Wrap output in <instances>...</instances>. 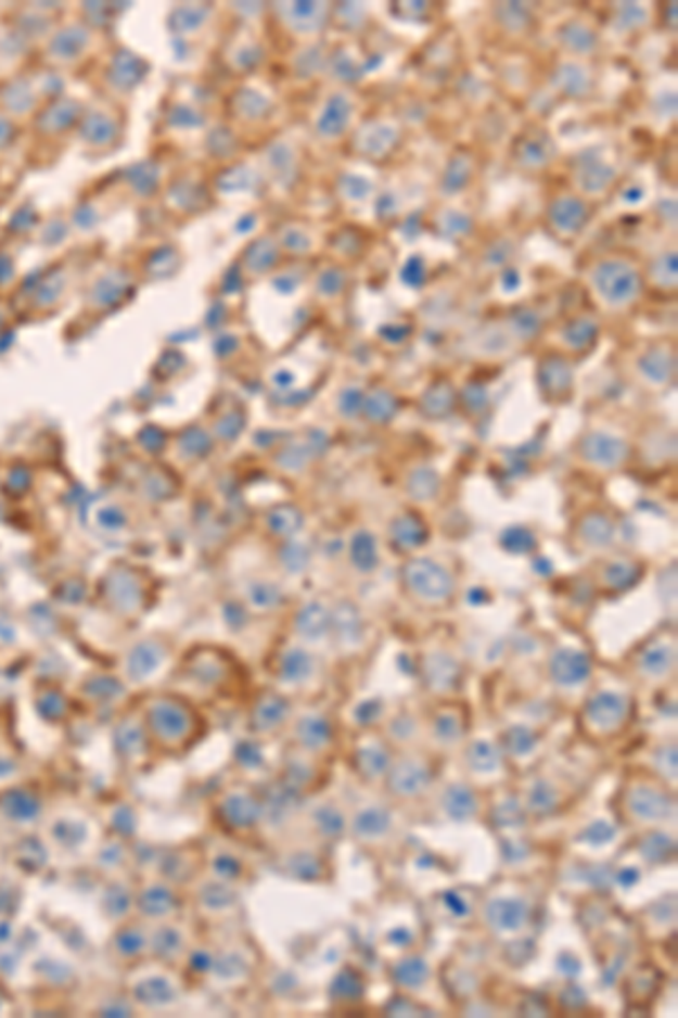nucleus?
Listing matches in <instances>:
<instances>
[{
  "label": "nucleus",
  "mask_w": 678,
  "mask_h": 1018,
  "mask_svg": "<svg viewBox=\"0 0 678 1018\" xmlns=\"http://www.w3.org/2000/svg\"><path fill=\"white\" fill-rule=\"evenodd\" d=\"M482 919L491 932L511 937L523 932L529 926L532 907L521 896H494L484 903Z\"/></svg>",
  "instance_id": "13"
},
{
  "label": "nucleus",
  "mask_w": 678,
  "mask_h": 1018,
  "mask_svg": "<svg viewBox=\"0 0 678 1018\" xmlns=\"http://www.w3.org/2000/svg\"><path fill=\"white\" fill-rule=\"evenodd\" d=\"M676 634L669 629L647 636L627 657L631 677L647 688H663L676 677Z\"/></svg>",
  "instance_id": "5"
},
{
  "label": "nucleus",
  "mask_w": 678,
  "mask_h": 1018,
  "mask_svg": "<svg viewBox=\"0 0 678 1018\" xmlns=\"http://www.w3.org/2000/svg\"><path fill=\"white\" fill-rule=\"evenodd\" d=\"M310 822H312L315 834L321 840H329V842L344 838V834L348 830V819L344 811L333 801L319 803V806L310 813Z\"/></svg>",
  "instance_id": "27"
},
{
  "label": "nucleus",
  "mask_w": 678,
  "mask_h": 1018,
  "mask_svg": "<svg viewBox=\"0 0 678 1018\" xmlns=\"http://www.w3.org/2000/svg\"><path fill=\"white\" fill-rule=\"evenodd\" d=\"M392 980L398 989L405 991V994H417V991H421L430 980L427 962L417 953L396 959L392 967Z\"/></svg>",
  "instance_id": "26"
},
{
  "label": "nucleus",
  "mask_w": 678,
  "mask_h": 1018,
  "mask_svg": "<svg viewBox=\"0 0 678 1018\" xmlns=\"http://www.w3.org/2000/svg\"><path fill=\"white\" fill-rule=\"evenodd\" d=\"M419 675L425 692L437 695V700H452L464 679V667L450 650L434 648L423 652Z\"/></svg>",
  "instance_id": "11"
},
{
  "label": "nucleus",
  "mask_w": 678,
  "mask_h": 1018,
  "mask_svg": "<svg viewBox=\"0 0 678 1018\" xmlns=\"http://www.w3.org/2000/svg\"><path fill=\"white\" fill-rule=\"evenodd\" d=\"M350 567L362 575H371L380 567V548L369 530H358L348 544Z\"/></svg>",
  "instance_id": "28"
},
{
  "label": "nucleus",
  "mask_w": 678,
  "mask_h": 1018,
  "mask_svg": "<svg viewBox=\"0 0 678 1018\" xmlns=\"http://www.w3.org/2000/svg\"><path fill=\"white\" fill-rule=\"evenodd\" d=\"M325 861L319 851L302 849V851H292L290 861H287V871L302 880H321L325 876Z\"/></svg>",
  "instance_id": "34"
},
{
  "label": "nucleus",
  "mask_w": 678,
  "mask_h": 1018,
  "mask_svg": "<svg viewBox=\"0 0 678 1018\" xmlns=\"http://www.w3.org/2000/svg\"><path fill=\"white\" fill-rule=\"evenodd\" d=\"M649 761L651 765L644 769L656 774L658 779L676 788V740L671 738V740H663L661 745H656L654 749H651Z\"/></svg>",
  "instance_id": "35"
},
{
  "label": "nucleus",
  "mask_w": 678,
  "mask_h": 1018,
  "mask_svg": "<svg viewBox=\"0 0 678 1018\" xmlns=\"http://www.w3.org/2000/svg\"><path fill=\"white\" fill-rule=\"evenodd\" d=\"M290 740L294 747L325 761L337 749V727L329 713L308 709L294 711L290 722Z\"/></svg>",
  "instance_id": "8"
},
{
  "label": "nucleus",
  "mask_w": 678,
  "mask_h": 1018,
  "mask_svg": "<svg viewBox=\"0 0 678 1018\" xmlns=\"http://www.w3.org/2000/svg\"><path fill=\"white\" fill-rule=\"evenodd\" d=\"M310 561V552L302 546L292 542H283V567L287 573H302Z\"/></svg>",
  "instance_id": "38"
},
{
  "label": "nucleus",
  "mask_w": 678,
  "mask_h": 1018,
  "mask_svg": "<svg viewBox=\"0 0 678 1018\" xmlns=\"http://www.w3.org/2000/svg\"><path fill=\"white\" fill-rule=\"evenodd\" d=\"M220 811L225 815L222 819L231 828L250 830L258 826V822L263 819V801L247 790H233L231 794L225 797Z\"/></svg>",
  "instance_id": "22"
},
{
  "label": "nucleus",
  "mask_w": 678,
  "mask_h": 1018,
  "mask_svg": "<svg viewBox=\"0 0 678 1018\" xmlns=\"http://www.w3.org/2000/svg\"><path fill=\"white\" fill-rule=\"evenodd\" d=\"M400 596L423 611H444L457 598V575L430 555H410L398 569Z\"/></svg>",
  "instance_id": "3"
},
{
  "label": "nucleus",
  "mask_w": 678,
  "mask_h": 1018,
  "mask_svg": "<svg viewBox=\"0 0 678 1018\" xmlns=\"http://www.w3.org/2000/svg\"><path fill=\"white\" fill-rule=\"evenodd\" d=\"M638 720V702L629 690L594 688L577 711V734L590 745H611L627 736Z\"/></svg>",
  "instance_id": "2"
},
{
  "label": "nucleus",
  "mask_w": 678,
  "mask_h": 1018,
  "mask_svg": "<svg viewBox=\"0 0 678 1018\" xmlns=\"http://www.w3.org/2000/svg\"><path fill=\"white\" fill-rule=\"evenodd\" d=\"M538 742H540V734L527 725H515L500 736V745L504 749L509 763L519 759H529L538 749Z\"/></svg>",
  "instance_id": "29"
},
{
  "label": "nucleus",
  "mask_w": 678,
  "mask_h": 1018,
  "mask_svg": "<svg viewBox=\"0 0 678 1018\" xmlns=\"http://www.w3.org/2000/svg\"><path fill=\"white\" fill-rule=\"evenodd\" d=\"M267 527L269 534H274L279 542H292L296 539V534L304 530V512L292 505L271 509L267 517Z\"/></svg>",
  "instance_id": "32"
},
{
  "label": "nucleus",
  "mask_w": 678,
  "mask_h": 1018,
  "mask_svg": "<svg viewBox=\"0 0 678 1018\" xmlns=\"http://www.w3.org/2000/svg\"><path fill=\"white\" fill-rule=\"evenodd\" d=\"M615 813L631 828H658L676 817V790L644 767L629 769L615 794Z\"/></svg>",
  "instance_id": "1"
},
{
  "label": "nucleus",
  "mask_w": 678,
  "mask_h": 1018,
  "mask_svg": "<svg viewBox=\"0 0 678 1018\" xmlns=\"http://www.w3.org/2000/svg\"><path fill=\"white\" fill-rule=\"evenodd\" d=\"M615 521L604 512H586L575 525V544L581 552H609L615 544Z\"/></svg>",
  "instance_id": "20"
},
{
  "label": "nucleus",
  "mask_w": 678,
  "mask_h": 1018,
  "mask_svg": "<svg viewBox=\"0 0 678 1018\" xmlns=\"http://www.w3.org/2000/svg\"><path fill=\"white\" fill-rule=\"evenodd\" d=\"M294 700L283 690H263L252 707V731L277 736L285 731L294 715Z\"/></svg>",
  "instance_id": "14"
},
{
  "label": "nucleus",
  "mask_w": 678,
  "mask_h": 1018,
  "mask_svg": "<svg viewBox=\"0 0 678 1018\" xmlns=\"http://www.w3.org/2000/svg\"><path fill=\"white\" fill-rule=\"evenodd\" d=\"M350 836L362 847H378L394 834V813L385 803H367L348 819Z\"/></svg>",
  "instance_id": "17"
},
{
  "label": "nucleus",
  "mask_w": 678,
  "mask_h": 1018,
  "mask_svg": "<svg viewBox=\"0 0 678 1018\" xmlns=\"http://www.w3.org/2000/svg\"><path fill=\"white\" fill-rule=\"evenodd\" d=\"M439 767L434 752L419 747H400L385 776V792L396 801H417L437 784Z\"/></svg>",
  "instance_id": "4"
},
{
  "label": "nucleus",
  "mask_w": 678,
  "mask_h": 1018,
  "mask_svg": "<svg viewBox=\"0 0 678 1018\" xmlns=\"http://www.w3.org/2000/svg\"><path fill=\"white\" fill-rule=\"evenodd\" d=\"M471 709L459 700H439L425 720V738L430 752L450 754L459 752L471 738Z\"/></svg>",
  "instance_id": "6"
},
{
  "label": "nucleus",
  "mask_w": 678,
  "mask_h": 1018,
  "mask_svg": "<svg viewBox=\"0 0 678 1018\" xmlns=\"http://www.w3.org/2000/svg\"><path fill=\"white\" fill-rule=\"evenodd\" d=\"M331 613H333L331 636H335L342 646H353V642L362 640V619L356 607H353L350 602H344L331 609Z\"/></svg>",
  "instance_id": "30"
},
{
  "label": "nucleus",
  "mask_w": 678,
  "mask_h": 1018,
  "mask_svg": "<svg viewBox=\"0 0 678 1018\" xmlns=\"http://www.w3.org/2000/svg\"><path fill=\"white\" fill-rule=\"evenodd\" d=\"M581 453H584V458H586L588 462H592L594 467L615 469V467H619L624 460H627V444L615 440V437H611V435L594 433V435H590V437L584 440Z\"/></svg>",
  "instance_id": "25"
},
{
  "label": "nucleus",
  "mask_w": 678,
  "mask_h": 1018,
  "mask_svg": "<svg viewBox=\"0 0 678 1018\" xmlns=\"http://www.w3.org/2000/svg\"><path fill=\"white\" fill-rule=\"evenodd\" d=\"M329 991H331V1001L333 1003H342V1005L358 1003V1001L364 998V976L358 969L344 967L335 976Z\"/></svg>",
  "instance_id": "33"
},
{
  "label": "nucleus",
  "mask_w": 678,
  "mask_h": 1018,
  "mask_svg": "<svg viewBox=\"0 0 678 1018\" xmlns=\"http://www.w3.org/2000/svg\"><path fill=\"white\" fill-rule=\"evenodd\" d=\"M561 788L548 779V776H540V779H534L527 792V809L536 815H550L561 809Z\"/></svg>",
  "instance_id": "31"
},
{
  "label": "nucleus",
  "mask_w": 678,
  "mask_h": 1018,
  "mask_svg": "<svg viewBox=\"0 0 678 1018\" xmlns=\"http://www.w3.org/2000/svg\"><path fill=\"white\" fill-rule=\"evenodd\" d=\"M442 806H444V813L455 822H466V819L477 817L482 811L477 786H473L471 781H455L446 786V790L442 792Z\"/></svg>",
  "instance_id": "23"
},
{
  "label": "nucleus",
  "mask_w": 678,
  "mask_h": 1018,
  "mask_svg": "<svg viewBox=\"0 0 678 1018\" xmlns=\"http://www.w3.org/2000/svg\"><path fill=\"white\" fill-rule=\"evenodd\" d=\"M213 869L215 874L225 878V880H235L242 876V863L235 858V855H229V853H220L215 858L213 863Z\"/></svg>",
  "instance_id": "39"
},
{
  "label": "nucleus",
  "mask_w": 678,
  "mask_h": 1018,
  "mask_svg": "<svg viewBox=\"0 0 678 1018\" xmlns=\"http://www.w3.org/2000/svg\"><path fill=\"white\" fill-rule=\"evenodd\" d=\"M548 679L559 692H584L592 679V657L577 646H557L548 657Z\"/></svg>",
  "instance_id": "10"
},
{
  "label": "nucleus",
  "mask_w": 678,
  "mask_h": 1018,
  "mask_svg": "<svg viewBox=\"0 0 678 1018\" xmlns=\"http://www.w3.org/2000/svg\"><path fill=\"white\" fill-rule=\"evenodd\" d=\"M323 763L321 759L304 752L290 742V749L285 752L283 759V774H281V784L302 794H310L323 786Z\"/></svg>",
  "instance_id": "15"
},
{
  "label": "nucleus",
  "mask_w": 678,
  "mask_h": 1018,
  "mask_svg": "<svg viewBox=\"0 0 678 1018\" xmlns=\"http://www.w3.org/2000/svg\"><path fill=\"white\" fill-rule=\"evenodd\" d=\"M250 600H252V605H256L258 609L274 611V609H279V607L285 605V594H283V588H281L277 582L258 580V582H254V586H252Z\"/></svg>",
  "instance_id": "36"
},
{
  "label": "nucleus",
  "mask_w": 678,
  "mask_h": 1018,
  "mask_svg": "<svg viewBox=\"0 0 678 1018\" xmlns=\"http://www.w3.org/2000/svg\"><path fill=\"white\" fill-rule=\"evenodd\" d=\"M594 290L613 306H624L638 294V277L624 265H602L594 272Z\"/></svg>",
  "instance_id": "21"
},
{
  "label": "nucleus",
  "mask_w": 678,
  "mask_h": 1018,
  "mask_svg": "<svg viewBox=\"0 0 678 1018\" xmlns=\"http://www.w3.org/2000/svg\"><path fill=\"white\" fill-rule=\"evenodd\" d=\"M331 627H333L331 607H325L321 600H310L302 605L292 615L294 640L304 642V646H317V642L331 638Z\"/></svg>",
  "instance_id": "19"
},
{
  "label": "nucleus",
  "mask_w": 678,
  "mask_h": 1018,
  "mask_svg": "<svg viewBox=\"0 0 678 1018\" xmlns=\"http://www.w3.org/2000/svg\"><path fill=\"white\" fill-rule=\"evenodd\" d=\"M430 539V527L417 509H405L396 514L387 527V546L402 559L417 555Z\"/></svg>",
  "instance_id": "18"
},
{
  "label": "nucleus",
  "mask_w": 678,
  "mask_h": 1018,
  "mask_svg": "<svg viewBox=\"0 0 678 1018\" xmlns=\"http://www.w3.org/2000/svg\"><path fill=\"white\" fill-rule=\"evenodd\" d=\"M459 752H461V761H464L469 781L473 786L502 784L504 776L509 774L511 763L504 754L500 740L469 738Z\"/></svg>",
  "instance_id": "9"
},
{
  "label": "nucleus",
  "mask_w": 678,
  "mask_h": 1018,
  "mask_svg": "<svg viewBox=\"0 0 678 1018\" xmlns=\"http://www.w3.org/2000/svg\"><path fill=\"white\" fill-rule=\"evenodd\" d=\"M439 492V478L437 473H432V471H419L412 480V485H410V496L419 502H425L430 498L437 496Z\"/></svg>",
  "instance_id": "37"
},
{
  "label": "nucleus",
  "mask_w": 678,
  "mask_h": 1018,
  "mask_svg": "<svg viewBox=\"0 0 678 1018\" xmlns=\"http://www.w3.org/2000/svg\"><path fill=\"white\" fill-rule=\"evenodd\" d=\"M317 675H319V659L310 650V646H304V642H298V640H290L277 652L274 677L283 692L304 690L317 679Z\"/></svg>",
  "instance_id": "12"
},
{
  "label": "nucleus",
  "mask_w": 678,
  "mask_h": 1018,
  "mask_svg": "<svg viewBox=\"0 0 678 1018\" xmlns=\"http://www.w3.org/2000/svg\"><path fill=\"white\" fill-rule=\"evenodd\" d=\"M400 998H402V1003H405V1005H400V1001H398V998H394V1001H392V1003L387 1005V1014H398V1016H414V1014H427V1009H425L423 1005H419V1003H414V1001H412L410 996H405V994H400Z\"/></svg>",
  "instance_id": "40"
},
{
  "label": "nucleus",
  "mask_w": 678,
  "mask_h": 1018,
  "mask_svg": "<svg viewBox=\"0 0 678 1018\" xmlns=\"http://www.w3.org/2000/svg\"><path fill=\"white\" fill-rule=\"evenodd\" d=\"M396 756V745L378 727H364L350 747V769L367 786H383L387 769Z\"/></svg>",
  "instance_id": "7"
},
{
  "label": "nucleus",
  "mask_w": 678,
  "mask_h": 1018,
  "mask_svg": "<svg viewBox=\"0 0 678 1018\" xmlns=\"http://www.w3.org/2000/svg\"><path fill=\"white\" fill-rule=\"evenodd\" d=\"M156 722H158L161 736L175 745L188 742V738L197 729L193 711L183 704H163L156 715Z\"/></svg>",
  "instance_id": "24"
},
{
  "label": "nucleus",
  "mask_w": 678,
  "mask_h": 1018,
  "mask_svg": "<svg viewBox=\"0 0 678 1018\" xmlns=\"http://www.w3.org/2000/svg\"><path fill=\"white\" fill-rule=\"evenodd\" d=\"M644 577V564L634 557H611L594 567V591L600 596H619Z\"/></svg>",
  "instance_id": "16"
}]
</instances>
